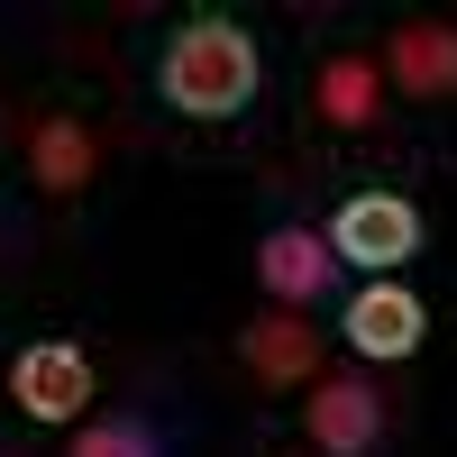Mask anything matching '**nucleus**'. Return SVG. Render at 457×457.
Segmentation results:
<instances>
[{
    "label": "nucleus",
    "mask_w": 457,
    "mask_h": 457,
    "mask_svg": "<svg viewBox=\"0 0 457 457\" xmlns=\"http://www.w3.org/2000/svg\"><path fill=\"white\" fill-rule=\"evenodd\" d=\"M385 83L411 92V101H448V92H457V28L403 19V28L385 37Z\"/></svg>",
    "instance_id": "obj_7"
},
{
    "label": "nucleus",
    "mask_w": 457,
    "mask_h": 457,
    "mask_svg": "<svg viewBox=\"0 0 457 457\" xmlns=\"http://www.w3.org/2000/svg\"><path fill=\"white\" fill-rule=\"evenodd\" d=\"M73 457H165V448H156V430H146V421H129V411H101L92 430H73Z\"/></svg>",
    "instance_id": "obj_11"
},
{
    "label": "nucleus",
    "mask_w": 457,
    "mask_h": 457,
    "mask_svg": "<svg viewBox=\"0 0 457 457\" xmlns=\"http://www.w3.org/2000/svg\"><path fill=\"white\" fill-rule=\"evenodd\" d=\"M156 101L183 110V120H202V129L238 120L256 101V37H247V19H220V10L183 19L165 37V55H156Z\"/></svg>",
    "instance_id": "obj_1"
},
{
    "label": "nucleus",
    "mask_w": 457,
    "mask_h": 457,
    "mask_svg": "<svg viewBox=\"0 0 457 457\" xmlns=\"http://www.w3.org/2000/svg\"><path fill=\"white\" fill-rule=\"evenodd\" d=\"M329 256L357 265L366 284H394V265L421 256V211H411L403 193H348L329 220Z\"/></svg>",
    "instance_id": "obj_2"
},
{
    "label": "nucleus",
    "mask_w": 457,
    "mask_h": 457,
    "mask_svg": "<svg viewBox=\"0 0 457 457\" xmlns=\"http://www.w3.org/2000/svg\"><path fill=\"white\" fill-rule=\"evenodd\" d=\"M256 284H265L275 312H312V302L338 284V256H329L320 228H265L256 238Z\"/></svg>",
    "instance_id": "obj_4"
},
{
    "label": "nucleus",
    "mask_w": 457,
    "mask_h": 457,
    "mask_svg": "<svg viewBox=\"0 0 457 457\" xmlns=\"http://www.w3.org/2000/svg\"><path fill=\"white\" fill-rule=\"evenodd\" d=\"M312 110L329 129H375L385 120V64L375 55H329L320 83H312Z\"/></svg>",
    "instance_id": "obj_9"
},
{
    "label": "nucleus",
    "mask_w": 457,
    "mask_h": 457,
    "mask_svg": "<svg viewBox=\"0 0 457 457\" xmlns=\"http://www.w3.org/2000/svg\"><path fill=\"white\" fill-rule=\"evenodd\" d=\"M238 357L256 385H320V329L302 320V312H265L238 329Z\"/></svg>",
    "instance_id": "obj_8"
},
{
    "label": "nucleus",
    "mask_w": 457,
    "mask_h": 457,
    "mask_svg": "<svg viewBox=\"0 0 457 457\" xmlns=\"http://www.w3.org/2000/svg\"><path fill=\"white\" fill-rule=\"evenodd\" d=\"M338 338H348L357 357H421L430 312H421V293H403V284H357L348 312H338Z\"/></svg>",
    "instance_id": "obj_5"
},
{
    "label": "nucleus",
    "mask_w": 457,
    "mask_h": 457,
    "mask_svg": "<svg viewBox=\"0 0 457 457\" xmlns=\"http://www.w3.org/2000/svg\"><path fill=\"white\" fill-rule=\"evenodd\" d=\"M10 403L28 421H83L92 411V357L73 338H37V348L10 357Z\"/></svg>",
    "instance_id": "obj_3"
},
{
    "label": "nucleus",
    "mask_w": 457,
    "mask_h": 457,
    "mask_svg": "<svg viewBox=\"0 0 457 457\" xmlns=\"http://www.w3.org/2000/svg\"><path fill=\"white\" fill-rule=\"evenodd\" d=\"M92 165H101V146H92V129H83V120L46 110V120L28 129V174L46 183V193H83V183H92Z\"/></svg>",
    "instance_id": "obj_10"
},
{
    "label": "nucleus",
    "mask_w": 457,
    "mask_h": 457,
    "mask_svg": "<svg viewBox=\"0 0 457 457\" xmlns=\"http://www.w3.org/2000/svg\"><path fill=\"white\" fill-rule=\"evenodd\" d=\"M302 439H312L320 457H375V439H385V403H375L357 375H320L312 403H302Z\"/></svg>",
    "instance_id": "obj_6"
}]
</instances>
